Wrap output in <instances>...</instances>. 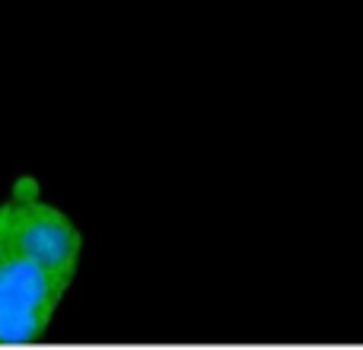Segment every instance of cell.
<instances>
[{
    "label": "cell",
    "instance_id": "obj_1",
    "mask_svg": "<svg viewBox=\"0 0 363 350\" xmlns=\"http://www.w3.org/2000/svg\"><path fill=\"white\" fill-rule=\"evenodd\" d=\"M64 290V277L10 252L0 261V338H32L45 332Z\"/></svg>",
    "mask_w": 363,
    "mask_h": 350
},
{
    "label": "cell",
    "instance_id": "obj_2",
    "mask_svg": "<svg viewBox=\"0 0 363 350\" xmlns=\"http://www.w3.org/2000/svg\"><path fill=\"white\" fill-rule=\"evenodd\" d=\"M13 207V252L55 271L64 281H74L77 258L83 249V236L77 223L64 210L35 198H6Z\"/></svg>",
    "mask_w": 363,
    "mask_h": 350
},
{
    "label": "cell",
    "instance_id": "obj_3",
    "mask_svg": "<svg viewBox=\"0 0 363 350\" xmlns=\"http://www.w3.org/2000/svg\"><path fill=\"white\" fill-rule=\"evenodd\" d=\"M13 252V207L0 204V261Z\"/></svg>",
    "mask_w": 363,
    "mask_h": 350
}]
</instances>
